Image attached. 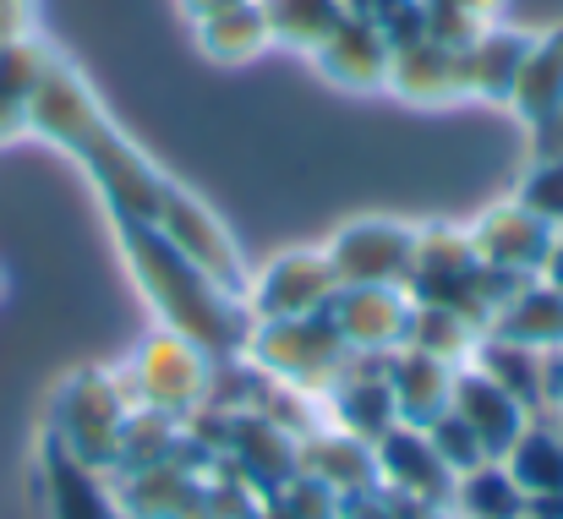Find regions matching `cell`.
Masks as SVG:
<instances>
[{
	"mask_svg": "<svg viewBox=\"0 0 563 519\" xmlns=\"http://www.w3.org/2000/svg\"><path fill=\"white\" fill-rule=\"evenodd\" d=\"M548 416L563 421V350H553V388H548Z\"/></svg>",
	"mask_w": 563,
	"mask_h": 519,
	"instance_id": "33",
	"label": "cell"
},
{
	"mask_svg": "<svg viewBox=\"0 0 563 519\" xmlns=\"http://www.w3.org/2000/svg\"><path fill=\"white\" fill-rule=\"evenodd\" d=\"M373 449H377L383 493H399V498H410V504L449 509V498H454V471L438 460V449L427 443V432H421V427L394 421Z\"/></svg>",
	"mask_w": 563,
	"mask_h": 519,
	"instance_id": "12",
	"label": "cell"
},
{
	"mask_svg": "<svg viewBox=\"0 0 563 519\" xmlns=\"http://www.w3.org/2000/svg\"><path fill=\"white\" fill-rule=\"evenodd\" d=\"M257 377L268 383H285L296 394H312L323 399V388L356 361L351 345L340 340L334 318L329 312H312V318H285V323H252V340L241 355Z\"/></svg>",
	"mask_w": 563,
	"mask_h": 519,
	"instance_id": "3",
	"label": "cell"
},
{
	"mask_svg": "<svg viewBox=\"0 0 563 519\" xmlns=\"http://www.w3.org/2000/svg\"><path fill=\"white\" fill-rule=\"evenodd\" d=\"M383 93H394L405 104H421V110L460 104L465 99V44H449L438 33H416V38L394 44Z\"/></svg>",
	"mask_w": 563,
	"mask_h": 519,
	"instance_id": "7",
	"label": "cell"
},
{
	"mask_svg": "<svg viewBox=\"0 0 563 519\" xmlns=\"http://www.w3.org/2000/svg\"><path fill=\"white\" fill-rule=\"evenodd\" d=\"M132 410H137V394L126 383V366H82V372H71L55 388L49 443L66 449L71 460L115 476V460H121V438H126Z\"/></svg>",
	"mask_w": 563,
	"mask_h": 519,
	"instance_id": "2",
	"label": "cell"
},
{
	"mask_svg": "<svg viewBox=\"0 0 563 519\" xmlns=\"http://www.w3.org/2000/svg\"><path fill=\"white\" fill-rule=\"evenodd\" d=\"M230 5H241V0H181V16H187V22H202V16L230 11Z\"/></svg>",
	"mask_w": 563,
	"mask_h": 519,
	"instance_id": "34",
	"label": "cell"
},
{
	"mask_svg": "<svg viewBox=\"0 0 563 519\" xmlns=\"http://www.w3.org/2000/svg\"><path fill=\"white\" fill-rule=\"evenodd\" d=\"M334 296H340V279H334L323 246L279 252V257H268V263L246 279V312H252V323L312 318V312H329Z\"/></svg>",
	"mask_w": 563,
	"mask_h": 519,
	"instance_id": "6",
	"label": "cell"
},
{
	"mask_svg": "<svg viewBox=\"0 0 563 519\" xmlns=\"http://www.w3.org/2000/svg\"><path fill=\"white\" fill-rule=\"evenodd\" d=\"M465 230H471V246L487 268H504V274H520V279L542 274V257L553 246V224H542L520 197L487 202Z\"/></svg>",
	"mask_w": 563,
	"mask_h": 519,
	"instance_id": "9",
	"label": "cell"
},
{
	"mask_svg": "<svg viewBox=\"0 0 563 519\" xmlns=\"http://www.w3.org/2000/svg\"><path fill=\"white\" fill-rule=\"evenodd\" d=\"M559 110H563V22L548 27V33H531V55H526L515 99H509V115L526 132H542Z\"/></svg>",
	"mask_w": 563,
	"mask_h": 519,
	"instance_id": "20",
	"label": "cell"
},
{
	"mask_svg": "<svg viewBox=\"0 0 563 519\" xmlns=\"http://www.w3.org/2000/svg\"><path fill=\"white\" fill-rule=\"evenodd\" d=\"M268 11V33H274V49H301L312 55L334 22L351 11V0H263Z\"/></svg>",
	"mask_w": 563,
	"mask_h": 519,
	"instance_id": "25",
	"label": "cell"
},
{
	"mask_svg": "<svg viewBox=\"0 0 563 519\" xmlns=\"http://www.w3.org/2000/svg\"><path fill=\"white\" fill-rule=\"evenodd\" d=\"M0 296H5V268H0Z\"/></svg>",
	"mask_w": 563,
	"mask_h": 519,
	"instance_id": "37",
	"label": "cell"
},
{
	"mask_svg": "<svg viewBox=\"0 0 563 519\" xmlns=\"http://www.w3.org/2000/svg\"><path fill=\"white\" fill-rule=\"evenodd\" d=\"M115 241H121V257L132 268V285L159 312V329L191 340L202 355H213L219 366H230V361L246 355L252 312H246L241 296H230L224 285H213L191 257H181L148 224H115Z\"/></svg>",
	"mask_w": 563,
	"mask_h": 519,
	"instance_id": "1",
	"label": "cell"
},
{
	"mask_svg": "<svg viewBox=\"0 0 563 519\" xmlns=\"http://www.w3.org/2000/svg\"><path fill=\"white\" fill-rule=\"evenodd\" d=\"M504 465L526 487V498H563V421L531 416V427L504 454Z\"/></svg>",
	"mask_w": 563,
	"mask_h": 519,
	"instance_id": "23",
	"label": "cell"
},
{
	"mask_svg": "<svg viewBox=\"0 0 563 519\" xmlns=\"http://www.w3.org/2000/svg\"><path fill=\"white\" fill-rule=\"evenodd\" d=\"M537 279H548V285H559L563 290V230H553V246H548V257H542V274Z\"/></svg>",
	"mask_w": 563,
	"mask_h": 519,
	"instance_id": "32",
	"label": "cell"
},
{
	"mask_svg": "<svg viewBox=\"0 0 563 519\" xmlns=\"http://www.w3.org/2000/svg\"><path fill=\"white\" fill-rule=\"evenodd\" d=\"M296 471L323 482L340 504H356V498H373L383 487L377 476V449L356 432H340V427H312L301 443H296Z\"/></svg>",
	"mask_w": 563,
	"mask_h": 519,
	"instance_id": "11",
	"label": "cell"
},
{
	"mask_svg": "<svg viewBox=\"0 0 563 519\" xmlns=\"http://www.w3.org/2000/svg\"><path fill=\"white\" fill-rule=\"evenodd\" d=\"M44 487H49V519H121L115 482L55 449L49 438H44Z\"/></svg>",
	"mask_w": 563,
	"mask_h": 519,
	"instance_id": "18",
	"label": "cell"
},
{
	"mask_svg": "<svg viewBox=\"0 0 563 519\" xmlns=\"http://www.w3.org/2000/svg\"><path fill=\"white\" fill-rule=\"evenodd\" d=\"M351 11H362L388 44H405V38L427 33V0H351Z\"/></svg>",
	"mask_w": 563,
	"mask_h": 519,
	"instance_id": "30",
	"label": "cell"
},
{
	"mask_svg": "<svg viewBox=\"0 0 563 519\" xmlns=\"http://www.w3.org/2000/svg\"><path fill=\"white\" fill-rule=\"evenodd\" d=\"M246 519H296V515H290V509H279L274 498H263V504H257V509H252Z\"/></svg>",
	"mask_w": 563,
	"mask_h": 519,
	"instance_id": "36",
	"label": "cell"
},
{
	"mask_svg": "<svg viewBox=\"0 0 563 519\" xmlns=\"http://www.w3.org/2000/svg\"><path fill=\"white\" fill-rule=\"evenodd\" d=\"M421 432H427V443L438 449V460H443L454 476H465V471H476V465L487 460V449L476 443V432H471L454 410H443V416H438V421H427Z\"/></svg>",
	"mask_w": 563,
	"mask_h": 519,
	"instance_id": "29",
	"label": "cell"
},
{
	"mask_svg": "<svg viewBox=\"0 0 563 519\" xmlns=\"http://www.w3.org/2000/svg\"><path fill=\"white\" fill-rule=\"evenodd\" d=\"M526 509H531V498L509 476L504 460H482L476 471L454 476V498H449L454 519H526Z\"/></svg>",
	"mask_w": 563,
	"mask_h": 519,
	"instance_id": "24",
	"label": "cell"
},
{
	"mask_svg": "<svg viewBox=\"0 0 563 519\" xmlns=\"http://www.w3.org/2000/svg\"><path fill=\"white\" fill-rule=\"evenodd\" d=\"M55 49L38 33H16L0 44V148L33 137V93L49 71Z\"/></svg>",
	"mask_w": 563,
	"mask_h": 519,
	"instance_id": "17",
	"label": "cell"
},
{
	"mask_svg": "<svg viewBox=\"0 0 563 519\" xmlns=\"http://www.w3.org/2000/svg\"><path fill=\"white\" fill-rule=\"evenodd\" d=\"M449 410L476 432V443L487 449V460H504L515 443H520V432L531 427V410L515 399V394H504L487 372H476L471 361L454 372V394H449Z\"/></svg>",
	"mask_w": 563,
	"mask_h": 519,
	"instance_id": "14",
	"label": "cell"
},
{
	"mask_svg": "<svg viewBox=\"0 0 563 519\" xmlns=\"http://www.w3.org/2000/svg\"><path fill=\"white\" fill-rule=\"evenodd\" d=\"M312 71L329 82V88H345V93H383L388 88V60H394V44L377 33L362 11H345L334 22V33L307 55Z\"/></svg>",
	"mask_w": 563,
	"mask_h": 519,
	"instance_id": "10",
	"label": "cell"
},
{
	"mask_svg": "<svg viewBox=\"0 0 563 519\" xmlns=\"http://www.w3.org/2000/svg\"><path fill=\"white\" fill-rule=\"evenodd\" d=\"M191 38H197V49H202L213 66H246V60H257L263 49H274L263 0H241V5H230V11H213V16L191 22Z\"/></svg>",
	"mask_w": 563,
	"mask_h": 519,
	"instance_id": "21",
	"label": "cell"
},
{
	"mask_svg": "<svg viewBox=\"0 0 563 519\" xmlns=\"http://www.w3.org/2000/svg\"><path fill=\"white\" fill-rule=\"evenodd\" d=\"M515 197L542 219V224H553L563 230V154H548V148H537V159L526 165V175L515 180Z\"/></svg>",
	"mask_w": 563,
	"mask_h": 519,
	"instance_id": "27",
	"label": "cell"
},
{
	"mask_svg": "<svg viewBox=\"0 0 563 519\" xmlns=\"http://www.w3.org/2000/svg\"><path fill=\"white\" fill-rule=\"evenodd\" d=\"M329 318L351 355H388L410 340L416 301L399 285H340V296L329 301Z\"/></svg>",
	"mask_w": 563,
	"mask_h": 519,
	"instance_id": "8",
	"label": "cell"
},
{
	"mask_svg": "<svg viewBox=\"0 0 563 519\" xmlns=\"http://www.w3.org/2000/svg\"><path fill=\"white\" fill-rule=\"evenodd\" d=\"M323 257L340 285H399L405 290L410 263H416V224L394 213L351 219L323 241Z\"/></svg>",
	"mask_w": 563,
	"mask_h": 519,
	"instance_id": "5",
	"label": "cell"
},
{
	"mask_svg": "<svg viewBox=\"0 0 563 519\" xmlns=\"http://www.w3.org/2000/svg\"><path fill=\"white\" fill-rule=\"evenodd\" d=\"M531 137H537V148H548V154H563V110L553 115V121H548V126H542V132H531Z\"/></svg>",
	"mask_w": 563,
	"mask_h": 519,
	"instance_id": "35",
	"label": "cell"
},
{
	"mask_svg": "<svg viewBox=\"0 0 563 519\" xmlns=\"http://www.w3.org/2000/svg\"><path fill=\"white\" fill-rule=\"evenodd\" d=\"M318 405H323V421H329V427L356 432V438H367V443H377V438L399 421L394 394H388V377H383V355H356V361L323 388Z\"/></svg>",
	"mask_w": 563,
	"mask_h": 519,
	"instance_id": "13",
	"label": "cell"
},
{
	"mask_svg": "<svg viewBox=\"0 0 563 519\" xmlns=\"http://www.w3.org/2000/svg\"><path fill=\"white\" fill-rule=\"evenodd\" d=\"M471 366L487 372L504 394H515L531 416H548V388H553V355H548V350L515 345V340H504V334H482Z\"/></svg>",
	"mask_w": 563,
	"mask_h": 519,
	"instance_id": "19",
	"label": "cell"
},
{
	"mask_svg": "<svg viewBox=\"0 0 563 519\" xmlns=\"http://www.w3.org/2000/svg\"><path fill=\"white\" fill-rule=\"evenodd\" d=\"M405 345L427 350V355H438L449 366H465L476 355V345H482V329L465 312H454V307H421L416 301V318H410V340Z\"/></svg>",
	"mask_w": 563,
	"mask_h": 519,
	"instance_id": "26",
	"label": "cell"
},
{
	"mask_svg": "<svg viewBox=\"0 0 563 519\" xmlns=\"http://www.w3.org/2000/svg\"><path fill=\"white\" fill-rule=\"evenodd\" d=\"M213 372H219V361L170 329H154L137 345V355L126 361V383L137 394V410H159L170 421H191L213 405Z\"/></svg>",
	"mask_w": 563,
	"mask_h": 519,
	"instance_id": "4",
	"label": "cell"
},
{
	"mask_svg": "<svg viewBox=\"0 0 563 519\" xmlns=\"http://www.w3.org/2000/svg\"><path fill=\"white\" fill-rule=\"evenodd\" d=\"M526 55H531V33L526 27L493 22V27L471 33L465 38V99H482V104H504L509 110Z\"/></svg>",
	"mask_w": 563,
	"mask_h": 519,
	"instance_id": "16",
	"label": "cell"
},
{
	"mask_svg": "<svg viewBox=\"0 0 563 519\" xmlns=\"http://www.w3.org/2000/svg\"><path fill=\"white\" fill-rule=\"evenodd\" d=\"M487 334H504L515 345H531V350H563V290L548 285V279H526L509 307L498 312V323Z\"/></svg>",
	"mask_w": 563,
	"mask_h": 519,
	"instance_id": "22",
	"label": "cell"
},
{
	"mask_svg": "<svg viewBox=\"0 0 563 519\" xmlns=\"http://www.w3.org/2000/svg\"><path fill=\"white\" fill-rule=\"evenodd\" d=\"M16 33H33V0H0V44Z\"/></svg>",
	"mask_w": 563,
	"mask_h": 519,
	"instance_id": "31",
	"label": "cell"
},
{
	"mask_svg": "<svg viewBox=\"0 0 563 519\" xmlns=\"http://www.w3.org/2000/svg\"><path fill=\"white\" fill-rule=\"evenodd\" d=\"M454 372L449 361L427 355L416 345H399L383 355V377H388V394H394V410L405 427H427L449 410V394H454Z\"/></svg>",
	"mask_w": 563,
	"mask_h": 519,
	"instance_id": "15",
	"label": "cell"
},
{
	"mask_svg": "<svg viewBox=\"0 0 563 519\" xmlns=\"http://www.w3.org/2000/svg\"><path fill=\"white\" fill-rule=\"evenodd\" d=\"M493 22H504V0H427V33L449 44H465Z\"/></svg>",
	"mask_w": 563,
	"mask_h": 519,
	"instance_id": "28",
	"label": "cell"
}]
</instances>
